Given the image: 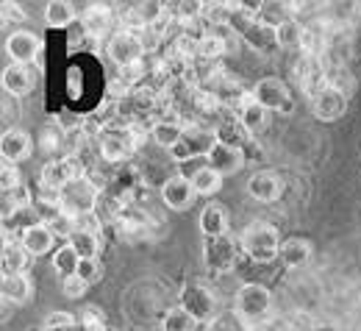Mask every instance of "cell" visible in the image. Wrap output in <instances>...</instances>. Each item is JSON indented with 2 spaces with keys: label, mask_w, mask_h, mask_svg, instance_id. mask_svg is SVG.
<instances>
[{
  "label": "cell",
  "mask_w": 361,
  "mask_h": 331,
  "mask_svg": "<svg viewBox=\"0 0 361 331\" xmlns=\"http://www.w3.org/2000/svg\"><path fill=\"white\" fill-rule=\"evenodd\" d=\"M239 245H242V251L247 253V259H253V262H259V265H267L272 259H278L283 242H281L278 229H275L272 223L256 220V223H250V226L242 231Z\"/></svg>",
  "instance_id": "1"
},
{
  "label": "cell",
  "mask_w": 361,
  "mask_h": 331,
  "mask_svg": "<svg viewBox=\"0 0 361 331\" xmlns=\"http://www.w3.org/2000/svg\"><path fill=\"white\" fill-rule=\"evenodd\" d=\"M272 309V295L264 284H242L236 289V303H233V312L242 318V323L247 326V331L253 326H259L262 320H267Z\"/></svg>",
  "instance_id": "2"
},
{
  "label": "cell",
  "mask_w": 361,
  "mask_h": 331,
  "mask_svg": "<svg viewBox=\"0 0 361 331\" xmlns=\"http://www.w3.org/2000/svg\"><path fill=\"white\" fill-rule=\"evenodd\" d=\"M114 226V234L120 242H128V245H139V242H150L153 236L159 234V223L153 220V215L142 206H128L117 215V220L111 223Z\"/></svg>",
  "instance_id": "3"
},
{
  "label": "cell",
  "mask_w": 361,
  "mask_h": 331,
  "mask_svg": "<svg viewBox=\"0 0 361 331\" xmlns=\"http://www.w3.org/2000/svg\"><path fill=\"white\" fill-rule=\"evenodd\" d=\"M100 198H103V189L97 187L90 176L70 181L67 187L59 192V203H61V209H64L67 215H73V217L94 215L97 206H100Z\"/></svg>",
  "instance_id": "4"
},
{
  "label": "cell",
  "mask_w": 361,
  "mask_h": 331,
  "mask_svg": "<svg viewBox=\"0 0 361 331\" xmlns=\"http://www.w3.org/2000/svg\"><path fill=\"white\" fill-rule=\"evenodd\" d=\"M90 173L87 162L78 159V156H56V159H47L42 164V173H39V184L53 192H61L70 181L75 179H84Z\"/></svg>",
  "instance_id": "5"
},
{
  "label": "cell",
  "mask_w": 361,
  "mask_h": 331,
  "mask_svg": "<svg viewBox=\"0 0 361 331\" xmlns=\"http://www.w3.org/2000/svg\"><path fill=\"white\" fill-rule=\"evenodd\" d=\"M217 145V134L214 128H206V126H197V123H186V131L180 142L170 150V156L178 162V164H189V162H197V159H206L212 153V148Z\"/></svg>",
  "instance_id": "6"
},
{
  "label": "cell",
  "mask_w": 361,
  "mask_h": 331,
  "mask_svg": "<svg viewBox=\"0 0 361 331\" xmlns=\"http://www.w3.org/2000/svg\"><path fill=\"white\" fill-rule=\"evenodd\" d=\"M178 301L197 323H212L217 318V295H214L212 287H206L203 282L183 284L178 292Z\"/></svg>",
  "instance_id": "7"
},
{
  "label": "cell",
  "mask_w": 361,
  "mask_h": 331,
  "mask_svg": "<svg viewBox=\"0 0 361 331\" xmlns=\"http://www.w3.org/2000/svg\"><path fill=\"white\" fill-rule=\"evenodd\" d=\"M239 251H242L239 239H233L231 234L206 239V245H203V262H206L209 273H214V276L231 273L236 267V262H239Z\"/></svg>",
  "instance_id": "8"
},
{
  "label": "cell",
  "mask_w": 361,
  "mask_h": 331,
  "mask_svg": "<svg viewBox=\"0 0 361 331\" xmlns=\"http://www.w3.org/2000/svg\"><path fill=\"white\" fill-rule=\"evenodd\" d=\"M292 78H295L298 90L306 95L309 100H312L322 87H328V81H325V67H322L319 56H312V53H298V59L292 61Z\"/></svg>",
  "instance_id": "9"
},
{
  "label": "cell",
  "mask_w": 361,
  "mask_h": 331,
  "mask_svg": "<svg viewBox=\"0 0 361 331\" xmlns=\"http://www.w3.org/2000/svg\"><path fill=\"white\" fill-rule=\"evenodd\" d=\"M250 92H253V100L262 103L267 112H278V114H292L295 112V100H292L286 81H281L275 76L262 78Z\"/></svg>",
  "instance_id": "10"
},
{
  "label": "cell",
  "mask_w": 361,
  "mask_h": 331,
  "mask_svg": "<svg viewBox=\"0 0 361 331\" xmlns=\"http://www.w3.org/2000/svg\"><path fill=\"white\" fill-rule=\"evenodd\" d=\"M106 50H109V59L117 64V70L139 64V61L147 56V53H145V45H142V37H139L136 31H128V28L114 31Z\"/></svg>",
  "instance_id": "11"
},
{
  "label": "cell",
  "mask_w": 361,
  "mask_h": 331,
  "mask_svg": "<svg viewBox=\"0 0 361 331\" xmlns=\"http://www.w3.org/2000/svg\"><path fill=\"white\" fill-rule=\"evenodd\" d=\"M3 50L11 59V64H34L39 59V53H42V40L34 31L20 28V31H11L6 37Z\"/></svg>",
  "instance_id": "12"
},
{
  "label": "cell",
  "mask_w": 361,
  "mask_h": 331,
  "mask_svg": "<svg viewBox=\"0 0 361 331\" xmlns=\"http://www.w3.org/2000/svg\"><path fill=\"white\" fill-rule=\"evenodd\" d=\"M309 106H312V114H314L317 120L334 123V120L345 117V112H348V95H342L339 90H334V87H322L309 100Z\"/></svg>",
  "instance_id": "13"
},
{
  "label": "cell",
  "mask_w": 361,
  "mask_h": 331,
  "mask_svg": "<svg viewBox=\"0 0 361 331\" xmlns=\"http://www.w3.org/2000/svg\"><path fill=\"white\" fill-rule=\"evenodd\" d=\"M195 198H197V192H195L192 181H189L186 176L176 173V176L164 179V184H161V200H164L167 209H173V212H186V209L195 206Z\"/></svg>",
  "instance_id": "14"
},
{
  "label": "cell",
  "mask_w": 361,
  "mask_h": 331,
  "mask_svg": "<svg viewBox=\"0 0 361 331\" xmlns=\"http://www.w3.org/2000/svg\"><path fill=\"white\" fill-rule=\"evenodd\" d=\"M0 84L11 97H28L37 87V70L34 64H8L0 76Z\"/></svg>",
  "instance_id": "15"
},
{
  "label": "cell",
  "mask_w": 361,
  "mask_h": 331,
  "mask_svg": "<svg viewBox=\"0 0 361 331\" xmlns=\"http://www.w3.org/2000/svg\"><path fill=\"white\" fill-rule=\"evenodd\" d=\"M206 162H209V167H212V170H217V173L226 179V176H236V173L245 167L247 156H245V150H242V148H236V145L217 142V145L212 148V153L206 156Z\"/></svg>",
  "instance_id": "16"
},
{
  "label": "cell",
  "mask_w": 361,
  "mask_h": 331,
  "mask_svg": "<svg viewBox=\"0 0 361 331\" xmlns=\"http://www.w3.org/2000/svg\"><path fill=\"white\" fill-rule=\"evenodd\" d=\"M180 176H186L192 181L195 192L203 195V198H212V195H217L223 189V176L217 170H212L206 159L203 162H189V167H183Z\"/></svg>",
  "instance_id": "17"
},
{
  "label": "cell",
  "mask_w": 361,
  "mask_h": 331,
  "mask_svg": "<svg viewBox=\"0 0 361 331\" xmlns=\"http://www.w3.org/2000/svg\"><path fill=\"white\" fill-rule=\"evenodd\" d=\"M247 195L256 198L259 203H275L283 195V179L270 170H259L247 179Z\"/></svg>",
  "instance_id": "18"
},
{
  "label": "cell",
  "mask_w": 361,
  "mask_h": 331,
  "mask_svg": "<svg viewBox=\"0 0 361 331\" xmlns=\"http://www.w3.org/2000/svg\"><path fill=\"white\" fill-rule=\"evenodd\" d=\"M111 23H114V8L109 3H90L84 8L81 28L87 31L90 40H103L111 31Z\"/></svg>",
  "instance_id": "19"
},
{
  "label": "cell",
  "mask_w": 361,
  "mask_h": 331,
  "mask_svg": "<svg viewBox=\"0 0 361 331\" xmlns=\"http://www.w3.org/2000/svg\"><path fill=\"white\" fill-rule=\"evenodd\" d=\"M236 120H239V126L256 140L259 134L267 131V126H270V112H267L262 103H256L253 95H250V97L242 103V109L236 112Z\"/></svg>",
  "instance_id": "20"
},
{
  "label": "cell",
  "mask_w": 361,
  "mask_h": 331,
  "mask_svg": "<svg viewBox=\"0 0 361 331\" xmlns=\"http://www.w3.org/2000/svg\"><path fill=\"white\" fill-rule=\"evenodd\" d=\"M31 137L25 134V131H20V128H8V131H3V137H0V156H3V162H8V164H17V162H23V159H28L31 156Z\"/></svg>",
  "instance_id": "21"
},
{
  "label": "cell",
  "mask_w": 361,
  "mask_h": 331,
  "mask_svg": "<svg viewBox=\"0 0 361 331\" xmlns=\"http://www.w3.org/2000/svg\"><path fill=\"white\" fill-rule=\"evenodd\" d=\"M20 242H23V248H25L34 259H39V256H45V253L53 251L56 234H53V229L45 226V223H34V226H28V229L20 234Z\"/></svg>",
  "instance_id": "22"
},
{
  "label": "cell",
  "mask_w": 361,
  "mask_h": 331,
  "mask_svg": "<svg viewBox=\"0 0 361 331\" xmlns=\"http://www.w3.org/2000/svg\"><path fill=\"white\" fill-rule=\"evenodd\" d=\"M0 292L6 303H25L34 298V279L28 273H11L0 279Z\"/></svg>",
  "instance_id": "23"
},
{
  "label": "cell",
  "mask_w": 361,
  "mask_h": 331,
  "mask_svg": "<svg viewBox=\"0 0 361 331\" xmlns=\"http://www.w3.org/2000/svg\"><path fill=\"white\" fill-rule=\"evenodd\" d=\"M34 256L23 248V242H14L8 236H3V253H0V265H3V276H11V273H25L28 262Z\"/></svg>",
  "instance_id": "24"
},
{
  "label": "cell",
  "mask_w": 361,
  "mask_h": 331,
  "mask_svg": "<svg viewBox=\"0 0 361 331\" xmlns=\"http://www.w3.org/2000/svg\"><path fill=\"white\" fill-rule=\"evenodd\" d=\"M278 259L283 262V267L298 270V267L309 265V259H312V242H309V239H300V236H292V239H286V242L281 245Z\"/></svg>",
  "instance_id": "25"
},
{
  "label": "cell",
  "mask_w": 361,
  "mask_h": 331,
  "mask_svg": "<svg viewBox=\"0 0 361 331\" xmlns=\"http://www.w3.org/2000/svg\"><path fill=\"white\" fill-rule=\"evenodd\" d=\"M242 42L245 45H250L253 50H259V53H272V50H278V34H275V28L267 25V23H262V20H256L245 34H242Z\"/></svg>",
  "instance_id": "26"
},
{
  "label": "cell",
  "mask_w": 361,
  "mask_h": 331,
  "mask_svg": "<svg viewBox=\"0 0 361 331\" xmlns=\"http://www.w3.org/2000/svg\"><path fill=\"white\" fill-rule=\"evenodd\" d=\"M183 131H186V123H180V120H156L150 126V140L156 142L159 148L173 150L180 142V137H183Z\"/></svg>",
  "instance_id": "27"
},
{
  "label": "cell",
  "mask_w": 361,
  "mask_h": 331,
  "mask_svg": "<svg viewBox=\"0 0 361 331\" xmlns=\"http://www.w3.org/2000/svg\"><path fill=\"white\" fill-rule=\"evenodd\" d=\"M200 231H203L206 239L228 234V217H226V209H223L220 203H209V206L200 212Z\"/></svg>",
  "instance_id": "28"
},
{
  "label": "cell",
  "mask_w": 361,
  "mask_h": 331,
  "mask_svg": "<svg viewBox=\"0 0 361 331\" xmlns=\"http://www.w3.org/2000/svg\"><path fill=\"white\" fill-rule=\"evenodd\" d=\"M45 20L50 28H70L78 20V11L70 0H53V3H47Z\"/></svg>",
  "instance_id": "29"
},
{
  "label": "cell",
  "mask_w": 361,
  "mask_h": 331,
  "mask_svg": "<svg viewBox=\"0 0 361 331\" xmlns=\"http://www.w3.org/2000/svg\"><path fill=\"white\" fill-rule=\"evenodd\" d=\"M78 267H81V256H78V251H75L70 242H64L61 248H56V253H53V270H56L61 279L75 276Z\"/></svg>",
  "instance_id": "30"
},
{
  "label": "cell",
  "mask_w": 361,
  "mask_h": 331,
  "mask_svg": "<svg viewBox=\"0 0 361 331\" xmlns=\"http://www.w3.org/2000/svg\"><path fill=\"white\" fill-rule=\"evenodd\" d=\"M275 34H278V45L286 47V50H298V53H300L303 37H306V25H303L298 17H292V20H286L283 25H278Z\"/></svg>",
  "instance_id": "31"
},
{
  "label": "cell",
  "mask_w": 361,
  "mask_h": 331,
  "mask_svg": "<svg viewBox=\"0 0 361 331\" xmlns=\"http://www.w3.org/2000/svg\"><path fill=\"white\" fill-rule=\"evenodd\" d=\"M197 329V320L183 309V306H170L164 315H161V331H195Z\"/></svg>",
  "instance_id": "32"
},
{
  "label": "cell",
  "mask_w": 361,
  "mask_h": 331,
  "mask_svg": "<svg viewBox=\"0 0 361 331\" xmlns=\"http://www.w3.org/2000/svg\"><path fill=\"white\" fill-rule=\"evenodd\" d=\"M64 140H67V134L50 120L42 126V131H39V150L50 156V159H56V150H61L64 148Z\"/></svg>",
  "instance_id": "33"
},
{
  "label": "cell",
  "mask_w": 361,
  "mask_h": 331,
  "mask_svg": "<svg viewBox=\"0 0 361 331\" xmlns=\"http://www.w3.org/2000/svg\"><path fill=\"white\" fill-rule=\"evenodd\" d=\"M67 242L78 251L81 259H97V253H100V234H92V231H84V229H78Z\"/></svg>",
  "instance_id": "34"
},
{
  "label": "cell",
  "mask_w": 361,
  "mask_h": 331,
  "mask_svg": "<svg viewBox=\"0 0 361 331\" xmlns=\"http://www.w3.org/2000/svg\"><path fill=\"white\" fill-rule=\"evenodd\" d=\"M81 326V320L73 312H50L45 318V331H75Z\"/></svg>",
  "instance_id": "35"
},
{
  "label": "cell",
  "mask_w": 361,
  "mask_h": 331,
  "mask_svg": "<svg viewBox=\"0 0 361 331\" xmlns=\"http://www.w3.org/2000/svg\"><path fill=\"white\" fill-rule=\"evenodd\" d=\"M50 229H53V234L61 236V239H70V236L78 231V217H73V215H67V212H61L53 223H50Z\"/></svg>",
  "instance_id": "36"
},
{
  "label": "cell",
  "mask_w": 361,
  "mask_h": 331,
  "mask_svg": "<svg viewBox=\"0 0 361 331\" xmlns=\"http://www.w3.org/2000/svg\"><path fill=\"white\" fill-rule=\"evenodd\" d=\"M17 187H23V176H20L17 164L3 162V167H0V189H3V192H11V189H17Z\"/></svg>",
  "instance_id": "37"
},
{
  "label": "cell",
  "mask_w": 361,
  "mask_h": 331,
  "mask_svg": "<svg viewBox=\"0 0 361 331\" xmlns=\"http://www.w3.org/2000/svg\"><path fill=\"white\" fill-rule=\"evenodd\" d=\"M209 331H247V326H245L242 318L233 312V315H217V318L209 323Z\"/></svg>",
  "instance_id": "38"
},
{
  "label": "cell",
  "mask_w": 361,
  "mask_h": 331,
  "mask_svg": "<svg viewBox=\"0 0 361 331\" xmlns=\"http://www.w3.org/2000/svg\"><path fill=\"white\" fill-rule=\"evenodd\" d=\"M87 289H90V284L84 282L78 273H75V276H70V279H61V292H64L67 298H73V301L84 298V295H87Z\"/></svg>",
  "instance_id": "39"
},
{
  "label": "cell",
  "mask_w": 361,
  "mask_h": 331,
  "mask_svg": "<svg viewBox=\"0 0 361 331\" xmlns=\"http://www.w3.org/2000/svg\"><path fill=\"white\" fill-rule=\"evenodd\" d=\"M0 17H3L6 25H14V28L25 23V11L20 8V3H3V6H0ZM17 31H20V28H17Z\"/></svg>",
  "instance_id": "40"
},
{
  "label": "cell",
  "mask_w": 361,
  "mask_h": 331,
  "mask_svg": "<svg viewBox=\"0 0 361 331\" xmlns=\"http://www.w3.org/2000/svg\"><path fill=\"white\" fill-rule=\"evenodd\" d=\"M286 331H317V326L309 312H292L286 318Z\"/></svg>",
  "instance_id": "41"
},
{
  "label": "cell",
  "mask_w": 361,
  "mask_h": 331,
  "mask_svg": "<svg viewBox=\"0 0 361 331\" xmlns=\"http://www.w3.org/2000/svg\"><path fill=\"white\" fill-rule=\"evenodd\" d=\"M78 276L84 279V282L90 284H97L103 279V267L97 265V259H81V267H78Z\"/></svg>",
  "instance_id": "42"
},
{
  "label": "cell",
  "mask_w": 361,
  "mask_h": 331,
  "mask_svg": "<svg viewBox=\"0 0 361 331\" xmlns=\"http://www.w3.org/2000/svg\"><path fill=\"white\" fill-rule=\"evenodd\" d=\"M317 331H339L336 326H317Z\"/></svg>",
  "instance_id": "43"
},
{
  "label": "cell",
  "mask_w": 361,
  "mask_h": 331,
  "mask_svg": "<svg viewBox=\"0 0 361 331\" xmlns=\"http://www.w3.org/2000/svg\"><path fill=\"white\" fill-rule=\"evenodd\" d=\"M25 331H45V329H25Z\"/></svg>",
  "instance_id": "44"
}]
</instances>
